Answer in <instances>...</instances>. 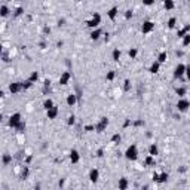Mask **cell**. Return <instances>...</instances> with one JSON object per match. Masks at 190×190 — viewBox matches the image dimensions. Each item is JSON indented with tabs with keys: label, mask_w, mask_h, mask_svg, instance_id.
<instances>
[{
	"label": "cell",
	"mask_w": 190,
	"mask_h": 190,
	"mask_svg": "<svg viewBox=\"0 0 190 190\" xmlns=\"http://www.w3.org/2000/svg\"><path fill=\"white\" fill-rule=\"evenodd\" d=\"M144 1H145V3H147V4H150V3H151V1H153V0H144Z\"/></svg>",
	"instance_id": "obj_1"
}]
</instances>
